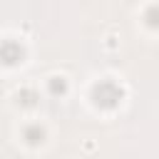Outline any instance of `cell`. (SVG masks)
Returning <instances> with one entry per match:
<instances>
[{
	"label": "cell",
	"instance_id": "obj_3",
	"mask_svg": "<svg viewBox=\"0 0 159 159\" xmlns=\"http://www.w3.org/2000/svg\"><path fill=\"white\" fill-rule=\"evenodd\" d=\"M25 137H27V142L37 144V142L42 139V129H40L37 124H32V127H27V129H25Z\"/></svg>",
	"mask_w": 159,
	"mask_h": 159
},
{
	"label": "cell",
	"instance_id": "obj_5",
	"mask_svg": "<svg viewBox=\"0 0 159 159\" xmlns=\"http://www.w3.org/2000/svg\"><path fill=\"white\" fill-rule=\"evenodd\" d=\"M50 89H52V92H65V82H62V80H52V82H50Z\"/></svg>",
	"mask_w": 159,
	"mask_h": 159
},
{
	"label": "cell",
	"instance_id": "obj_2",
	"mask_svg": "<svg viewBox=\"0 0 159 159\" xmlns=\"http://www.w3.org/2000/svg\"><path fill=\"white\" fill-rule=\"evenodd\" d=\"M0 55H2V60H5L7 65H12V62H17V60L22 57V47H20V42H15V40H5L2 47H0Z\"/></svg>",
	"mask_w": 159,
	"mask_h": 159
},
{
	"label": "cell",
	"instance_id": "obj_4",
	"mask_svg": "<svg viewBox=\"0 0 159 159\" xmlns=\"http://www.w3.org/2000/svg\"><path fill=\"white\" fill-rule=\"evenodd\" d=\"M147 17H149V22H152V25H159V7H157V5H152V7L147 10Z\"/></svg>",
	"mask_w": 159,
	"mask_h": 159
},
{
	"label": "cell",
	"instance_id": "obj_1",
	"mask_svg": "<svg viewBox=\"0 0 159 159\" xmlns=\"http://www.w3.org/2000/svg\"><path fill=\"white\" fill-rule=\"evenodd\" d=\"M122 87L117 84V82H112V80H102L99 84H94V89H92V97H94V102L99 104V107H104V109H112V107H117L119 104V99H122Z\"/></svg>",
	"mask_w": 159,
	"mask_h": 159
}]
</instances>
